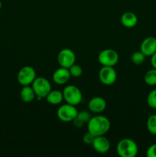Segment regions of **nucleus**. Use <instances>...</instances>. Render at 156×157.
<instances>
[{"instance_id": "obj_1", "label": "nucleus", "mask_w": 156, "mask_h": 157, "mask_svg": "<svg viewBox=\"0 0 156 157\" xmlns=\"http://www.w3.org/2000/svg\"><path fill=\"white\" fill-rule=\"evenodd\" d=\"M110 120L102 115L91 117L87 123V130L95 136L105 135L110 130Z\"/></svg>"}, {"instance_id": "obj_2", "label": "nucleus", "mask_w": 156, "mask_h": 157, "mask_svg": "<svg viewBox=\"0 0 156 157\" xmlns=\"http://www.w3.org/2000/svg\"><path fill=\"white\" fill-rule=\"evenodd\" d=\"M116 151L121 157H135L138 154L139 147L133 140L125 138L118 143Z\"/></svg>"}, {"instance_id": "obj_3", "label": "nucleus", "mask_w": 156, "mask_h": 157, "mask_svg": "<svg viewBox=\"0 0 156 157\" xmlns=\"http://www.w3.org/2000/svg\"><path fill=\"white\" fill-rule=\"evenodd\" d=\"M64 100L71 105L76 106L83 101V94L81 90L74 85H67L63 90Z\"/></svg>"}, {"instance_id": "obj_4", "label": "nucleus", "mask_w": 156, "mask_h": 157, "mask_svg": "<svg viewBox=\"0 0 156 157\" xmlns=\"http://www.w3.org/2000/svg\"><path fill=\"white\" fill-rule=\"evenodd\" d=\"M78 113L76 106L71 105L70 104H66L61 106L57 110V116L58 119L64 123L72 122Z\"/></svg>"}, {"instance_id": "obj_5", "label": "nucleus", "mask_w": 156, "mask_h": 157, "mask_svg": "<svg viewBox=\"0 0 156 157\" xmlns=\"http://www.w3.org/2000/svg\"><path fill=\"white\" fill-rule=\"evenodd\" d=\"M32 87L35 91L36 97L45 98L51 90V85L47 79L44 77H38L35 79L32 84Z\"/></svg>"}, {"instance_id": "obj_6", "label": "nucleus", "mask_w": 156, "mask_h": 157, "mask_svg": "<svg viewBox=\"0 0 156 157\" xmlns=\"http://www.w3.org/2000/svg\"><path fill=\"white\" fill-rule=\"evenodd\" d=\"M119 54L113 49H104L99 52L98 61L102 66L114 67L119 61Z\"/></svg>"}, {"instance_id": "obj_7", "label": "nucleus", "mask_w": 156, "mask_h": 157, "mask_svg": "<svg viewBox=\"0 0 156 157\" xmlns=\"http://www.w3.org/2000/svg\"><path fill=\"white\" fill-rule=\"evenodd\" d=\"M36 78V71L31 66H24L21 67L17 75L18 82L22 86L30 85Z\"/></svg>"}, {"instance_id": "obj_8", "label": "nucleus", "mask_w": 156, "mask_h": 157, "mask_svg": "<svg viewBox=\"0 0 156 157\" xmlns=\"http://www.w3.org/2000/svg\"><path fill=\"white\" fill-rule=\"evenodd\" d=\"M99 79L102 84L113 85L117 79V74L113 67L102 66L99 72Z\"/></svg>"}, {"instance_id": "obj_9", "label": "nucleus", "mask_w": 156, "mask_h": 157, "mask_svg": "<svg viewBox=\"0 0 156 157\" xmlns=\"http://www.w3.org/2000/svg\"><path fill=\"white\" fill-rule=\"evenodd\" d=\"M57 59H58V62L61 67L69 68L70 66L75 64L76 55L71 49L64 48L58 53Z\"/></svg>"}, {"instance_id": "obj_10", "label": "nucleus", "mask_w": 156, "mask_h": 157, "mask_svg": "<svg viewBox=\"0 0 156 157\" xmlns=\"http://www.w3.org/2000/svg\"><path fill=\"white\" fill-rule=\"evenodd\" d=\"M93 149L95 151L100 154H104L106 153L110 149V142L106 137L102 136H95L94 140L92 144Z\"/></svg>"}, {"instance_id": "obj_11", "label": "nucleus", "mask_w": 156, "mask_h": 157, "mask_svg": "<svg viewBox=\"0 0 156 157\" xmlns=\"http://www.w3.org/2000/svg\"><path fill=\"white\" fill-rule=\"evenodd\" d=\"M70 77L71 75L69 71V69L61 67L54 72L52 78L55 84L58 85H64L70 80Z\"/></svg>"}, {"instance_id": "obj_12", "label": "nucleus", "mask_w": 156, "mask_h": 157, "mask_svg": "<svg viewBox=\"0 0 156 157\" xmlns=\"http://www.w3.org/2000/svg\"><path fill=\"white\" fill-rule=\"evenodd\" d=\"M140 51L146 57H151L156 52V38L148 37L145 38L141 44Z\"/></svg>"}, {"instance_id": "obj_13", "label": "nucleus", "mask_w": 156, "mask_h": 157, "mask_svg": "<svg viewBox=\"0 0 156 157\" xmlns=\"http://www.w3.org/2000/svg\"><path fill=\"white\" fill-rule=\"evenodd\" d=\"M106 107L105 99L101 97H94L90 100L88 103V108L92 113H99L104 111Z\"/></svg>"}, {"instance_id": "obj_14", "label": "nucleus", "mask_w": 156, "mask_h": 157, "mask_svg": "<svg viewBox=\"0 0 156 157\" xmlns=\"http://www.w3.org/2000/svg\"><path fill=\"white\" fill-rule=\"evenodd\" d=\"M121 23L125 28H133L137 25L138 18L133 12H126L121 16Z\"/></svg>"}, {"instance_id": "obj_15", "label": "nucleus", "mask_w": 156, "mask_h": 157, "mask_svg": "<svg viewBox=\"0 0 156 157\" xmlns=\"http://www.w3.org/2000/svg\"><path fill=\"white\" fill-rule=\"evenodd\" d=\"M35 97H36V94L32 87H31L30 85L23 86L20 91V98L21 101L25 103H31L35 100Z\"/></svg>"}, {"instance_id": "obj_16", "label": "nucleus", "mask_w": 156, "mask_h": 157, "mask_svg": "<svg viewBox=\"0 0 156 157\" xmlns=\"http://www.w3.org/2000/svg\"><path fill=\"white\" fill-rule=\"evenodd\" d=\"M45 98L48 104L51 105H58L63 101L64 96H63V92L58 90H51Z\"/></svg>"}, {"instance_id": "obj_17", "label": "nucleus", "mask_w": 156, "mask_h": 157, "mask_svg": "<svg viewBox=\"0 0 156 157\" xmlns=\"http://www.w3.org/2000/svg\"><path fill=\"white\" fill-rule=\"evenodd\" d=\"M90 118H91V116H90V112L87 111V110H82V111L78 112L76 117L73 121V124L77 128H81L84 125V124L88 123Z\"/></svg>"}, {"instance_id": "obj_18", "label": "nucleus", "mask_w": 156, "mask_h": 157, "mask_svg": "<svg viewBox=\"0 0 156 157\" xmlns=\"http://www.w3.org/2000/svg\"><path fill=\"white\" fill-rule=\"evenodd\" d=\"M145 84L148 86L156 85V69L153 68L148 71L144 77Z\"/></svg>"}, {"instance_id": "obj_19", "label": "nucleus", "mask_w": 156, "mask_h": 157, "mask_svg": "<svg viewBox=\"0 0 156 157\" xmlns=\"http://www.w3.org/2000/svg\"><path fill=\"white\" fill-rule=\"evenodd\" d=\"M145 57L146 56L141 51H138V52H135L131 55V60L135 64L140 65V64H142L145 61Z\"/></svg>"}, {"instance_id": "obj_20", "label": "nucleus", "mask_w": 156, "mask_h": 157, "mask_svg": "<svg viewBox=\"0 0 156 157\" xmlns=\"http://www.w3.org/2000/svg\"><path fill=\"white\" fill-rule=\"evenodd\" d=\"M147 129L150 133L156 136V114L151 115L147 121Z\"/></svg>"}, {"instance_id": "obj_21", "label": "nucleus", "mask_w": 156, "mask_h": 157, "mask_svg": "<svg viewBox=\"0 0 156 157\" xmlns=\"http://www.w3.org/2000/svg\"><path fill=\"white\" fill-rule=\"evenodd\" d=\"M69 71H70V75L73 78H79L82 75L83 69L79 64H73V65L69 67Z\"/></svg>"}, {"instance_id": "obj_22", "label": "nucleus", "mask_w": 156, "mask_h": 157, "mask_svg": "<svg viewBox=\"0 0 156 157\" xmlns=\"http://www.w3.org/2000/svg\"><path fill=\"white\" fill-rule=\"evenodd\" d=\"M147 103L151 108L156 109V89L151 90L147 97Z\"/></svg>"}, {"instance_id": "obj_23", "label": "nucleus", "mask_w": 156, "mask_h": 157, "mask_svg": "<svg viewBox=\"0 0 156 157\" xmlns=\"http://www.w3.org/2000/svg\"><path fill=\"white\" fill-rule=\"evenodd\" d=\"M94 135H93L91 133L87 131V133H86L83 136V142L85 144H87V145H90V144L92 145L93 140H94Z\"/></svg>"}, {"instance_id": "obj_24", "label": "nucleus", "mask_w": 156, "mask_h": 157, "mask_svg": "<svg viewBox=\"0 0 156 157\" xmlns=\"http://www.w3.org/2000/svg\"><path fill=\"white\" fill-rule=\"evenodd\" d=\"M146 155L148 157H156V144H152L148 147Z\"/></svg>"}, {"instance_id": "obj_25", "label": "nucleus", "mask_w": 156, "mask_h": 157, "mask_svg": "<svg viewBox=\"0 0 156 157\" xmlns=\"http://www.w3.org/2000/svg\"><path fill=\"white\" fill-rule=\"evenodd\" d=\"M151 64L152 65L153 68L156 69V52H154L152 55H151Z\"/></svg>"}, {"instance_id": "obj_26", "label": "nucleus", "mask_w": 156, "mask_h": 157, "mask_svg": "<svg viewBox=\"0 0 156 157\" xmlns=\"http://www.w3.org/2000/svg\"><path fill=\"white\" fill-rule=\"evenodd\" d=\"M2 2L0 1V10H1L2 9Z\"/></svg>"}]
</instances>
